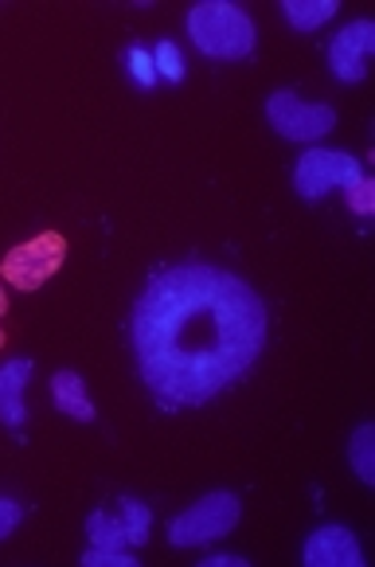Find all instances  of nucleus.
I'll return each instance as SVG.
<instances>
[{
  "instance_id": "1",
  "label": "nucleus",
  "mask_w": 375,
  "mask_h": 567,
  "mask_svg": "<svg viewBox=\"0 0 375 567\" xmlns=\"http://www.w3.org/2000/svg\"><path fill=\"white\" fill-rule=\"evenodd\" d=\"M267 301L211 262H176L145 282L129 313L137 375L165 411L204 408L267 349Z\"/></svg>"
},
{
  "instance_id": "2",
  "label": "nucleus",
  "mask_w": 375,
  "mask_h": 567,
  "mask_svg": "<svg viewBox=\"0 0 375 567\" xmlns=\"http://www.w3.org/2000/svg\"><path fill=\"white\" fill-rule=\"evenodd\" d=\"M188 35L211 59H247L259 43L254 20L231 0H200L188 9Z\"/></svg>"
},
{
  "instance_id": "3",
  "label": "nucleus",
  "mask_w": 375,
  "mask_h": 567,
  "mask_svg": "<svg viewBox=\"0 0 375 567\" xmlns=\"http://www.w3.org/2000/svg\"><path fill=\"white\" fill-rule=\"evenodd\" d=\"M242 517V505L235 493L216 489L204 493L192 509H184L180 517L168 520V544L173 548H200V544H216L235 533Z\"/></svg>"
},
{
  "instance_id": "4",
  "label": "nucleus",
  "mask_w": 375,
  "mask_h": 567,
  "mask_svg": "<svg viewBox=\"0 0 375 567\" xmlns=\"http://www.w3.org/2000/svg\"><path fill=\"white\" fill-rule=\"evenodd\" d=\"M356 181H364V165H360L352 153L341 150H305L293 165V188H298L301 200H321L333 188H352Z\"/></svg>"
},
{
  "instance_id": "5",
  "label": "nucleus",
  "mask_w": 375,
  "mask_h": 567,
  "mask_svg": "<svg viewBox=\"0 0 375 567\" xmlns=\"http://www.w3.org/2000/svg\"><path fill=\"white\" fill-rule=\"evenodd\" d=\"M267 122L285 142H321L336 130V110L325 102H301L298 91H274L267 99Z\"/></svg>"
},
{
  "instance_id": "6",
  "label": "nucleus",
  "mask_w": 375,
  "mask_h": 567,
  "mask_svg": "<svg viewBox=\"0 0 375 567\" xmlns=\"http://www.w3.org/2000/svg\"><path fill=\"white\" fill-rule=\"evenodd\" d=\"M63 259H67V239L55 231H43L9 250V259L0 267V278L9 286H17V290H40L63 267Z\"/></svg>"
},
{
  "instance_id": "7",
  "label": "nucleus",
  "mask_w": 375,
  "mask_h": 567,
  "mask_svg": "<svg viewBox=\"0 0 375 567\" xmlns=\"http://www.w3.org/2000/svg\"><path fill=\"white\" fill-rule=\"evenodd\" d=\"M149 525H153L149 505H142L137 497H122L117 501V513L98 509L86 517V540H91V548L129 551L149 540Z\"/></svg>"
},
{
  "instance_id": "8",
  "label": "nucleus",
  "mask_w": 375,
  "mask_h": 567,
  "mask_svg": "<svg viewBox=\"0 0 375 567\" xmlns=\"http://www.w3.org/2000/svg\"><path fill=\"white\" fill-rule=\"evenodd\" d=\"M375 48V24L372 20H352L336 32L329 43V68L341 83H360L367 75V55Z\"/></svg>"
},
{
  "instance_id": "9",
  "label": "nucleus",
  "mask_w": 375,
  "mask_h": 567,
  "mask_svg": "<svg viewBox=\"0 0 375 567\" xmlns=\"http://www.w3.org/2000/svg\"><path fill=\"white\" fill-rule=\"evenodd\" d=\"M301 559H305V567H364V551H360L356 533L344 525L313 528L305 536Z\"/></svg>"
},
{
  "instance_id": "10",
  "label": "nucleus",
  "mask_w": 375,
  "mask_h": 567,
  "mask_svg": "<svg viewBox=\"0 0 375 567\" xmlns=\"http://www.w3.org/2000/svg\"><path fill=\"white\" fill-rule=\"evenodd\" d=\"M32 380V360L12 357L0 364V423L4 426H24L28 408H24V388Z\"/></svg>"
},
{
  "instance_id": "11",
  "label": "nucleus",
  "mask_w": 375,
  "mask_h": 567,
  "mask_svg": "<svg viewBox=\"0 0 375 567\" xmlns=\"http://www.w3.org/2000/svg\"><path fill=\"white\" fill-rule=\"evenodd\" d=\"M51 400H55V408L63 411V415L79 419V423H94V403L86 400V384L83 375L71 372V368H59L55 375H51Z\"/></svg>"
},
{
  "instance_id": "12",
  "label": "nucleus",
  "mask_w": 375,
  "mask_h": 567,
  "mask_svg": "<svg viewBox=\"0 0 375 567\" xmlns=\"http://www.w3.org/2000/svg\"><path fill=\"white\" fill-rule=\"evenodd\" d=\"M336 9H341L336 0H282V17L298 32H313V28L329 24L336 17Z\"/></svg>"
},
{
  "instance_id": "13",
  "label": "nucleus",
  "mask_w": 375,
  "mask_h": 567,
  "mask_svg": "<svg viewBox=\"0 0 375 567\" xmlns=\"http://www.w3.org/2000/svg\"><path fill=\"white\" fill-rule=\"evenodd\" d=\"M348 462L360 482L375 485V426L372 423L356 426V434H352V443H348Z\"/></svg>"
},
{
  "instance_id": "14",
  "label": "nucleus",
  "mask_w": 375,
  "mask_h": 567,
  "mask_svg": "<svg viewBox=\"0 0 375 567\" xmlns=\"http://www.w3.org/2000/svg\"><path fill=\"white\" fill-rule=\"evenodd\" d=\"M153 68H157V79H168V83H180L184 79V59H180V48L176 43H157L153 51Z\"/></svg>"
},
{
  "instance_id": "15",
  "label": "nucleus",
  "mask_w": 375,
  "mask_h": 567,
  "mask_svg": "<svg viewBox=\"0 0 375 567\" xmlns=\"http://www.w3.org/2000/svg\"><path fill=\"white\" fill-rule=\"evenodd\" d=\"M125 63H129V75L137 79V86H157V68H153V51L145 48H129L125 51Z\"/></svg>"
},
{
  "instance_id": "16",
  "label": "nucleus",
  "mask_w": 375,
  "mask_h": 567,
  "mask_svg": "<svg viewBox=\"0 0 375 567\" xmlns=\"http://www.w3.org/2000/svg\"><path fill=\"white\" fill-rule=\"evenodd\" d=\"M86 567H137L134 551H114V548H86L83 551Z\"/></svg>"
},
{
  "instance_id": "17",
  "label": "nucleus",
  "mask_w": 375,
  "mask_h": 567,
  "mask_svg": "<svg viewBox=\"0 0 375 567\" xmlns=\"http://www.w3.org/2000/svg\"><path fill=\"white\" fill-rule=\"evenodd\" d=\"M344 196H348V208L356 212V216H372L375 212V184L367 181H356L352 188H344Z\"/></svg>"
},
{
  "instance_id": "18",
  "label": "nucleus",
  "mask_w": 375,
  "mask_h": 567,
  "mask_svg": "<svg viewBox=\"0 0 375 567\" xmlns=\"http://www.w3.org/2000/svg\"><path fill=\"white\" fill-rule=\"evenodd\" d=\"M20 520H24V509L12 497H0V540H9L20 528Z\"/></svg>"
},
{
  "instance_id": "19",
  "label": "nucleus",
  "mask_w": 375,
  "mask_h": 567,
  "mask_svg": "<svg viewBox=\"0 0 375 567\" xmlns=\"http://www.w3.org/2000/svg\"><path fill=\"white\" fill-rule=\"evenodd\" d=\"M204 567H250V559L227 556V551H219V556H208V559H204Z\"/></svg>"
},
{
  "instance_id": "20",
  "label": "nucleus",
  "mask_w": 375,
  "mask_h": 567,
  "mask_svg": "<svg viewBox=\"0 0 375 567\" xmlns=\"http://www.w3.org/2000/svg\"><path fill=\"white\" fill-rule=\"evenodd\" d=\"M4 309H9V298H4V290H0V318H4ZM0 349H4V326H0Z\"/></svg>"
}]
</instances>
